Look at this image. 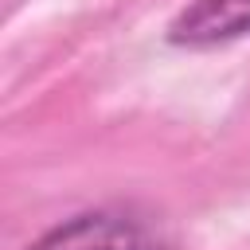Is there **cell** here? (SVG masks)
<instances>
[{
  "label": "cell",
  "instance_id": "1",
  "mask_svg": "<svg viewBox=\"0 0 250 250\" xmlns=\"http://www.w3.org/2000/svg\"><path fill=\"white\" fill-rule=\"evenodd\" d=\"M27 250H160L145 227L125 215H78Z\"/></svg>",
  "mask_w": 250,
  "mask_h": 250
},
{
  "label": "cell",
  "instance_id": "2",
  "mask_svg": "<svg viewBox=\"0 0 250 250\" xmlns=\"http://www.w3.org/2000/svg\"><path fill=\"white\" fill-rule=\"evenodd\" d=\"M250 31V0H191L168 27L172 43L211 47Z\"/></svg>",
  "mask_w": 250,
  "mask_h": 250
}]
</instances>
